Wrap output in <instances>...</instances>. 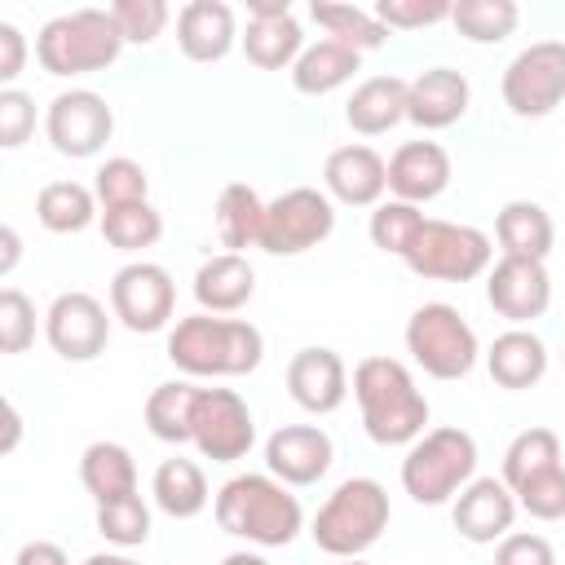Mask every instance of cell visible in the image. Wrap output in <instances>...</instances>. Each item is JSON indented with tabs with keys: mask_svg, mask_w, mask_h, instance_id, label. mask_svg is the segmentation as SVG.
<instances>
[{
	"mask_svg": "<svg viewBox=\"0 0 565 565\" xmlns=\"http://www.w3.org/2000/svg\"><path fill=\"white\" fill-rule=\"evenodd\" d=\"M265 358V335L247 318L190 313L168 331V362L190 380L252 375Z\"/></svg>",
	"mask_w": 565,
	"mask_h": 565,
	"instance_id": "6da1fadb",
	"label": "cell"
},
{
	"mask_svg": "<svg viewBox=\"0 0 565 565\" xmlns=\"http://www.w3.org/2000/svg\"><path fill=\"white\" fill-rule=\"evenodd\" d=\"M353 397L375 446H411L428 433V397L415 388L411 366L388 353H371L353 366Z\"/></svg>",
	"mask_w": 565,
	"mask_h": 565,
	"instance_id": "7a4b0ae2",
	"label": "cell"
},
{
	"mask_svg": "<svg viewBox=\"0 0 565 565\" xmlns=\"http://www.w3.org/2000/svg\"><path fill=\"white\" fill-rule=\"evenodd\" d=\"M212 516L225 534L247 539L256 547H287L305 530V508L269 472H238L212 494Z\"/></svg>",
	"mask_w": 565,
	"mask_h": 565,
	"instance_id": "3957f363",
	"label": "cell"
},
{
	"mask_svg": "<svg viewBox=\"0 0 565 565\" xmlns=\"http://www.w3.org/2000/svg\"><path fill=\"white\" fill-rule=\"evenodd\" d=\"M388 490L375 481V477H349L340 481L327 503L313 512L309 521V534L313 543L327 552V556H340V561H353L362 552H371L384 530H388Z\"/></svg>",
	"mask_w": 565,
	"mask_h": 565,
	"instance_id": "277c9868",
	"label": "cell"
},
{
	"mask_svg": "<svg viewBox=\"0 0 565 565\" xmlns=\"http://www.w3.org/2000/svg\"><path fill=\"white\" fill-rule=\"evenodd\" d=\"M119 53H124V35H119L110 9H71V13H57L35 35V62L49 75H57V79L106 71V66H115Z\"/></svg>",
	"mask_w": 565,
	"mask_h": 565,
	"instance_id": "5b68a950",
	"label": "cell"
},
{
	"mask_svg": "<svg viewBox=\"0 0 565 565\" xmlns=\"http://www.w3.org/2000/svg\"><path fill=\"white\" fill-rule=\"evenodd\" d=\"M477 477V441L472 433L446 424V428H428L419 441L406 446L402 459V490L424 503V508H441L455 503V494Z\"/></svg>",
	"mask_w": 565,
	"mask_h": 565,
	"instance_id": "8992f818",
	"label": "cell"
},
{
	"mask_svg": "<svg viewBox=\"0 0 565 565\" xmlns=\"http://www.w3.org/2000/svg\"><path fill=\"white\" fill-rule=\"evenodd\" d=\"M406 353L433 380H463L477 366L481 344L455 305L428 300L406 318Z\"/></svg>",
	"mask_w": 565,
	"mask_h": 565,
	"instance_id": "52a82bcc",
	"label": "cell"
},
{
	"mask_svg": "<svg viewBox=\"0 0 565 565\" xmlns=\"http://www.w3.org/2000/svg\"><path fill=\"white\" fill-rule=\"evenodd\" d=\"M402 260H406L411 274L433 278V282H472V278L490 274L494 247H490V234H481L477 225L428 216Z\"/></svg>",
	"mask_w": 565,
	"mask_h": 565,
	"instance_id": "ba28073f",
	"label": "cell"
},
{
	"mask_svg": "<svg viewBox=\"0 0 565 565\" xmlns=\"http://www.w3.org/2000/svg\"><path fill=\"white\" fill-rule=\"evenodd\" d=\"M335 230V203L327 190L313 185H291L278 199L265 203V225H260V252L269 256H300L318 243H327Z\"/></svg>",
	"mask_w": 565,
	"mask_h": 565,
	"instance_id": "9c48e42d",
	"label": "cell"
},
{
	"mask_svg": "<svg viewBox=\"0 0 565 565\" xmlns=\"http://www.w3.org/2000/svg\"><path fill=\"white\" fill-rule=\"evenodd\" d=\"M503 106L516 119H543L565 102V40L525 44L503 66Z\"/></svg>",
	"mask_w": 565,
	"mask_h": 565,
	"instance_id": "30bf717a",
	"label": "cell"
},
{
	"mask_svg": "<svg viewBox=\"0 0 565 565\" xmlns=\"http://www.w3.org/2000/svg\"><path fill=\"white\" fill-rule=\"evenodd\" d=\"M110 313L132 335L163 331L172 322V313H177L172 274L163 265H154V260H132V265L115 269V278H110Z\"/></svg>",
	"mask_w": 565,
	"mask_h": 565,
	"instance_id": "8fae6325",
	"label": "cell"
},
{
	"mask_svg": "<svg viewBox=\"0 0 565 565\" xmlns=\"http://www.w3.org/2000/svg\"><path fill=\"white\" fill-rule=\"evenodd\" d=\"M190 441L212 463H238L256 441V419L234 388H199L190 415Z\"/></svg>",
	"mask_w": 565,
	"mask_h": 565,
	"instance_id": "7c38bea8",
	"label": "cell"
},
{
	"mask_svg": "<svg viewBox=\"0 0 565 565\" xmlns=\"http://www.w3.org/2000/svg\"><path fill=\"white\" fill-rule=\"evenodd\" d=\"M44 132H49V141H53L57 154H66V159H93L110 141V132H115V110L93 88H66V93H57L49 102Z\"/></svg>",
	"mask_w": 565,
	"mask_h": 565,
	"instance_id": "4fadbf2b",
	"label": "cell"
},
{
	"mask_svg": "<svg viewBox=\"0 0 565 565\" xmlns=\"http://www.w3.org/2000/svg\"><path fill=\"white\" fill-rule=\"evenodd\" d=\"M110 318L93 291H62L44 313V340L66 362H93L110 344Z\"/></svg>",
	"mask_w": 565,
	"mask_h": 565,
	"instance_id": "5bb4252c",
	"label": "cell"
},
{
	"mask_svg": "<svg viewBox=\"0 0 565 565\" xmlns=\"http://www.w3.org/2000/svg\"><path fill=\"white\" fill-rule=\"evenodd\" d=\"M486 300L512 327H530L552 305L547 265L543 260H521V256H499L486 274Z\"/></svg>",
	"mask_w": 565,
	"mask_h": 565,
	"instance_id": "9a60e30c",
	"label": "cell"
},
{
	"mask_svg": "<svg viewBox=\"0 0 565 565\" xmlns=\"http://www.w3.org/2000/svg\"><path fill=\"white\" fill-rule=\"evenodd\" d=\"M331 459H335V446L318 424H282L265 441V472L278 477L282 486L322 481Z\"/></svg>",
	"mask_w": 565,
	"mask_h": 565,
	"instance_id": "2e32d148",
	"label": "cell"
},
{
	"mask_svg": "<svg viewBox=\"0 0 565 565\" xmlns=\"http://www.w3.org/2000/svg\"><path fill=\"white\" fill-rule=\"evenodd\" d=\"M287 393L309 415L340 411L344 397H349V366H344V358L335 349H327V344H309V349L291 353V362H287Z\"/></svg>",
	"mask_w": 565,
	"mask_h": 565,
	"instance_id": "e0dca14e",
	"label": "cell"
},
{
	"mask_svg": "<svg viewBox=\"0 0 565 565\" xmlns=\"http://www.w3.org/2000/svg\"><path fill=\"white\" fill-rule=\"evenodd\" d=\"M322 190L331 194V203H344V207H380L388 190V163L380 150L362 141L340 146L322 163Z\"/></svg>",
	"mask_w": 565,
	"mask_h": 565,
	"instance_id": "ac0fdd59",
	"label": "cell"
},
{
	"mask_svg": "<svg viewBox=\"0 0 565 565\" xmlns=\"http://www.w3.org/2000/svg\"><path fill=\"white\" fill-rule=\"evenodd\" d=\"M516 512V494L503 486V477H472L450 503V521L468 543H499L512 534Z\"/></svg>",
	"mask_w": 565,
	"mask_h": 565,
	"instance_id": "d6986e66",
	"label": "cell"
},
{
	"mask_svg": "<svg viewBox=\"0 0 565 565\" xmlns=\"http://www.w3.org/2000/svg\"><path fill=\"white\" fill-rule=\"evenodd\" d=\"M468 102H472V84H468L463 71L428 66L406 88V119L424 132H441V128H450L468 115Z\"/></svg>",
	"mask_w": 565,
	"mask_h": 565,
	"instance_id": "ffe728a7",
	"label": "cell"
},
{
	"mask_svg": "<svg viewBox=\"0 0 565 565\" xmlns=\"http://www.w3.org/2000/svg\"><path fill=\"white\" fill-rule=\"evenodd\" d=\"M450 185V154L437 141H402L388 159V194L402 203H433Z\"/></svg>",
	"mask_w": 565,
	"mask_h": 565,
	"instance_id": "44dd1931",
	"label": "cell"
},
{
	"mask_svg": "<svg viewBox=\"0 0 565 565\" xmlns=\"http://www.w3.org/2000/svg\"><path fill=\"white\" fill-rule=\"evenodd\" d=\"M238 40L234 9L225 0H190L177 13V49L190 62H221Z\"/></svg>",
	"mask_w": 565,
	"mask_h": 565,
	"instance_id": "7402d4cb",
	"label": "cell"
},
{
	"mask_svg": "<svg viewBox=\"0 0 565 565\" xmlns=\"http://www.w3.org/2000/svg\"><path fill=\"white\" fill-rule=\"evenodd\" d=\"M252 296H256V269L238 252L207 256L194 269V300H199L203 313H221V318L225 313H238Z\"/></svg>",
	"mask_w": 565,
	"mask_h": 565,
	"instance_id": "603a6c76",
	"label": "cell"
},
{
	"mask_svg": "<svg viewBox=\"0 0 565 565\" xmlns=\"http://www.w3.org/2000/svg\"><path fill=\"white\" fill-rule=\"evenodd\" d=\"M486 371L499 388H512V393L534 388L547 375V344L530 327H508L486 349Z\"/></svg>",
	"mask_w": 565,
	"mask_h": 565,
	"instance_id": "cb8c5ba5",
	"label": "cell"
},
{
	"mask_svg": "<svg viewBox=\"0 0 565 565\" xmlns=\"http://www.w3.org/2000/svg\"><path fill=\"white\" fill-rule=\"evenodd\" d=\"M406 88L411 79L402 75H371L353 88V97L344 102V119L353 132L362 137H380L388 128H397L406 119Z\"/></svg>",
	"mask_w": 565,
	"mask_h": 565,
	"instance_id": "d4e9b609",
	"label": "cell"
},
{
	"mask_svg": "<svg viewBox=\"0 0 565 565\" xmlns=\"http://www.w3.org/2000/svg\"><path fill=\"white\" fill-rule=\"evenodd\" d=\"M494 238L503 256H521V260H547L552 243H556V225L547 216L543 203L534 199H512L499 207L494 216Z\"/></svg>",
	"mask_w": 565,
	"mask_h": 565,
	"instance_id": "484cf974",
	"label": "cell"
},
{
	"mask_svg": "<svg viewBox=\"0 0 565 565\" xmlns=\"http://www.w3.org/2000/svg\"><path fill=\"white\" fill-rule=\"evenodd\" d=\"M358 66H362V53H353V49H344V44H335V40L322 35V40L305 44V53L296 57L291 84H296V93H305V97H327V93H335L340 84H349Z\"/></svg>",
	"mask_w": 565,
	"mask_h": 565,
	"instance_id": "4316f807",
	"label": "cell"
},
{
	"mask_svg": "<svg viewBox=\"0 0 565 565\" xmlns=\"http://www.w3.org/2000/svg\"><path fill=\"white\" fill-rule=\"evenodd\" d=\"M150 494H154V508L168 512L172 521H190V516H199V512L207 508V499H212L203 468H199L194 459H181V455H177V459H163V463L154 468V477H150Z\"/></svg>",
	"mask_w": 565,
	"mask_h": 565,
	"instance_id": "83f0119b",
	"label": "cell"
},
{
	"mask_svg": "<svg viewBox=\"0 0 565 565\" xmlns=\"http://www.w3.org/2000/svg\"><path fill=\"white\" fill-rule=\"evenodd\" d=\"M243 53L256 71H291L296 57L305 53V26L296 22V13L282 18H247L243 31Z\"/></svg>",
	"mask_w": 565,
	"mask_h": 565,
	"instance_id": "f1b7e54d",
	"label": "cell"
},
{
	"mask_svg": "<svg viewBox=\"0 0 565 565\" xmlns=\"http://www.w3.org/2000/svg\"><path fill=\"white\" fill-rule=\"evenodd\" d=\"M79 481L93 494V503H110L124 494H137V463L132 450L119 441H93L79 455Z\"/></svg>",
	"mask_w": 565,
	"mask_h": 565,
	"instance_id": "f546056e",
	"label": "cell"
},
{
	"mask_svg": "<svg viewBox=\"0 0 565 565\" xmlns=\"http://www.w3.org/2000/svg\"><path fill=\"white\" fill-rule=\"evenodd\" d=\"M216 238L225 252H238L243 247H260V225H265V199L247 185V181H230L221 194H216Z\"/></svg>",
	"mask_w": 565,
	"mask_h": 565,
	"instance_id": "4dcf8cb0",
	"label": "cell"
},
{
	"mask_svg": "<svg viewBox=\"0 0 565 565\" xmlns=\"http://www.w3.org/2000/svg\"><path fill=\"white\" fill-rule=\"evenodd\" d=\"M309 18L327 31V40L353 49V53H371V49H384L388 44V26L375 18V9H362V4H340V0H313L309 4Z\"/></svg>",
	"mask_w": 565,
	"mask_h": 565,
	"instance_id": "1f68e13d",
	"label": "cell"
},
{
	"mask_svg": "<svg viewBox=\"0 0 565 565\" xmlns=\"http://www.w3.org/2000/svg\"><path fill=\"white\" fill-rule=\"evenodd\" d=\"M35 221L49 234H79L97 221V194L79 181H49L35 194Z\"/></svg>",
	"mask_w": 565,
	"mask_h": 565,
	"instance_id": "d6a6232c",
	"label": "cell"
},
{
	"mask_svg": "<svg viewBox=\"0 0 565 565\" xmlns=\"http://www.w3.org/2000/svg\"><path fill=\"white\" fill-rule=\"evenodd\" d=\"M194 397H199V384L190 380H168L159 388H150L146 397V428L150 437L168 441V446H181L190 441V415H194Z\"/></svg>",
	"mask_w": 565,
	"mask_h": 565,
	"instance_id": "836d02e7",
	"label": "cell"
},
{
	"mask_svg": "<svg viewBox=\"0 0 565 565\" xmlns=\"http://www.w3.org/2000/svg\"><path fill=\"white\" fill-rule=\"evenodd\" d=\"M521 22L516 0H459L450 4V26L468 44H503Z\"/></svg>",
	"mask_w": 565,
	"mask_h": 565,
	"instance_id": "e575fe53",
	"label": "cell"
},
{
	"mask_svg": "<svg viewBox=\"0 0 565 565\" xmlns=\"http://www.w3.org/2000/svg\"><path fill=\"white\" fill-rule=\"evenodd\" d=\"M547 468H561V437L552 428H525L508 441V450H503V486L508 490L525 486L530 477H539Z\"/></svg>",
	"mask_w": 565,
	"mask_h": 565,
	"instance_id": "d590c367",
	"label": "cell"
},
{
	"mask_svg": "<svg viewBox=\"0 0 565 565\" xmlns=\"http://www.w3.org/2000/svg\"><path fill=\"white\" fill-rule=\"evenodd\" d=\"M163 234V216L154 212V203H128V207H106L102 212V238L115 252H141L154 247Z\"/></svg>",
	"mask_w": 565,
	"mask_h": 565,
	"instance_id": "8d00e7d4",
	"label": "cell"
},
{
	"mask_svg": "<svg viewBox=\"0 0 565 565\" xmlns=\"http://www.w3.org/2000/svg\"><path fill=\"white\" fill-rule=\"evenodd\" d=\"M424 221H428V216H424L415 203L384 199L380 207H371V225H366V234H371V243H375L384 256H406L411 243H415V234L424 230Z\"/></svg>",
	"mask_w": 565,
	"mask_h": 565,
	"instance_id": "74e56055",
	"label": "cell"
},
{
	"mask_svg": "<svg viewBox=\"0 0 565 565\" xmlns=\"http://www.w3.org/2000/svg\"><path fill=\"white\" fill-rule=\"evenodd\" d=\"M93 177H97V181H93V194H97L102 212H106V207H128V203H146V199H150V177H146V168H141L137 159H128V154L106 159Z\"/></svg>",
	"mask_w": 565,
	"mask_h": 565,
	"instance_id": "f35d334b",
	"label": "cell"
},
{
	"mask_svg": "<svg viewBox=\"0 0 565 565\" xmlns=\"http://www.w3.org/2000/svg\"><path fill=\"white\" fill-rule=\"evenodd\" d=\"M97 534L115 547H141L150 539V508L141 494H124L110 503H97Z\"/></svg>",
	"mask_w": 565,
	"mask_h": 565,
	"instance_id": "ab89813d",
	"label": "cell"
},
{
	"mask_svg": "<svg viewBox=\"0 0 565 565\" xmlns=\"http://www.w3.org/2000/svg\"><path fill=\"white\" fill-rule=\"evenodd\" d=\"M110 18L124 35V44H154L172 18V9L163 0H115Z\"/></svg>",
	"mask_w": 565,
	"mask_h": 565,
	"instance_id": "60d3db41",
	"label": "cell"
},
{
	"mask_svg": "<svg viewBox=\"0 0 565 565\" xmlns=\"http://www.w3.org/2000/svg\"><path fill=\"white\" fill-rule=\"evenodd\" d=\"M512 494H516V508L530 512L534 521H565V463L530 477Z\"/></svg>",
	"mask_w": 565,
	"mask_h": 565,
	"instance_id": "b9f144b4",
	"label": "cell"
},
{
	"mask_svg": "<svg viewBox=\"0 0 565 565\" xmlns=\"http://www.w3.org/2000/svg\"><path fill=\"white\" fill-rule=\"evenodd\" d=\"M35 340V305L26 291H0V353H26Z\"/></svg>",
	"mask_w": 565,
	"mask_h": 565,
	"instance_id": "7bdbcfd3",
	"label": "cell"
},
{
	"mask_svg": "<svg viewBox=\"0 0 565 565\" xmlns=\"http://www.w3.org/2000/svg\"><path fill=\"white\" fill-rule=\"evenodd\" d=\"M375 18L388 31H419V26H437L450 22V4L446 0H380Z\"/></svg>",
	"mask_w": 565,
	"mask_h": 565,
	"instance_id": "ee69618b",
	"label": "cell"
},
{
	"mask_svg": "<svg viewBox=\"0 0 565 565\" xmlns=\"http://www.w3.org/2000/svg\"><path fill=\"white\" fill-rule=\"evenodd\" d=\"M35 132V102L22 88H0V146L18 150Z\"/></svg>",
	"mask_w": 565,
	"mask_h": 565,
	"instance_id": "f6af8a7d",
	"label": "cell"
},
{
	"mask_svg": "<svg viewBox=\"0 0 565 565\" xmlns=\"http://www.w3.org/2000/svg\"><path fill=\"white\" fill-rule=\"evenodd\" d=\"M494 565H556V547H552L543 534L512 530V534L499 539V547H494Z\"/></svg>",
	"mask_w": 565,
	"mask_h": 565,
	"instance_id": "bcb514c9",
	"label": "cell"
},
{
	"mask_svg": "<svg viewBox=\"0 0 565 565\" xmlns=\"http://www.w3.org/2000/svg\"><path fill=\"white\" fill-rule=\"evenodd\" d=\"M22 62H26V35L13 22H0V84L4 88H13V79L22 75Z\"/></svg>",
	"mask_w": 565,
	"mask_h": 565,
	"instance_id": "7dc6e473",
	"label": "cell"
},
{
	"mask_svg": "<svg viewBox=\"0 0 565 565\" xmlns=\"http://www.w3.org/2000/svg\"><path fill=\"white\" fill-rule=\"evenodd\" d=\"M13 565H71V561H66V552H62L57 543H49V539H31V543L18 547Z\"/></svg>",
	"mask_w": 565,
	"mask_h": 565,
	"instance_id": "c3c4849f",
	"label": "cell"
},
{
	"mask_svg": "<svg viewBox=\"0 0 565 565\" xmlns=\"http://www.w3.org/2000/svg\"><path fill=\"white\" fill-rule=\"evenodd\" d=\"M0 274H13V265H18V256H22V238H18V230L13 225H4L0 230Z\"/></svg>",
	"mask_w": 565,
	"mask_h": 565,
	"instance_id": "681fc988",
	"label": "cell"
},
{
	"mask_svg": "<svg viewBox=\"0 0 565 565\" xmlns=\"http://www.w3.org/2000/svg\"><path fill=\"white\" fill-rule=\"evenodd\" d=\"M18 437H22V415L13 402H4V441H0V455H13L18 450Z\"/></svg>",
	"mask_w": 565,
	"mask_h": 565,
	"instance_id": "f907efd6",
	"label": "cell"
},
{
	"mask_svg": "<svg viewBox=\"0 0 565 565\" xmlns=\"http://www.w3.org/2000/svg\"><path fill=\"white\" fill-rule=\"evenodd\" d=\"M291 13L287 0H247V18H282Z\"/></svg>",
	"mask_w": 565,
	"mask_h": 565,
	"instance_id": "816d5d0a",
	"label": "cell"
},
{
	"mask_svg": "<svg viewBox=\"0 0 565 565\" xmlns=\"http://www.w3.org/2000/svg\"><path fill=\"white\" fill-rule=\"evenodd\" d=\"M84 565H141V561H132L128 552H93Z\"/></svg>",
	"mask_w": 565,
	"mask_h": 565,
	"instance_id": "f5cc1de1",
	"label": "cell"
},
{
	"mask_svg": "<svg viewBox=\"0 0 565 565\" xmlns=\"http://www.w3.org/2000/svg\"><path fill=\"white\" fill-rule=\"evenodd\" d=\"M221 565H269V561H265L260 552H230Z\"/></svg>",
	"mask_w": 565,
	"mask_h": 565,
	"instance_id": "db71d44e",
	"label": "cell"
},
{
	"mask_svg": "<svg viewBox=\"0 0 565 565\" xmlns=\"http://www.w3.org/2000/svg\"><path fill=\"white\" fill-rule=\"evenodd\" d=\"M340 565H371V561H362V556H353V561H340Z\"/></svg>",
	"mask_w": 565,
	"mask_h": 565,
	"instance_id": "11a10c76",
	"label": "cell"
},
{
	"mask_svg": "<svg viewBox=\"0 0 565 565\" xmlns=\"http://www.w3.org/2000/svg\"><path fill=\"white\" fill-rule=\"evenodd\" d=\"M561 362H565V349H561Z\"/></svg>",
	"mask_w": 565,
	"mask_h": 565,
	"instance_id": "9f6ffc18",
	"label": "cell"
}]
</instances>
